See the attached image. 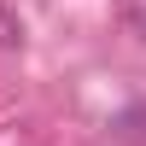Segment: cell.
<instances>
[{
    "label": "cell",
    "instance_id": "6da1fadb",
    "mask_svg": "<svg viewBox=\"0 0 146 146\" xmlns=\"http://www.w3.org/2000/svg\"><path fill=\"white\" fill-rule=\"evenodd\" d=\"M117 18L135 41H146V0H117Z\"/></svg>",
    "mask_w": 146,
    "mask_h": 146
},
{
    "label": "cell",
    "instance_id": "7a4b0ae2",
    "mask_svg": "<svg viewBox=\"0 0 146 146\" xmlns=\"http://www.w3.org/2000/svg\"><path fill=\"white\" fill-rule=\"evenodd\" d=\"M0 47H23V23L12 18L6 6H0Z\"/></svg>",
    "mask_w": 146,
    "mask_h": 146
}]
</instances>
